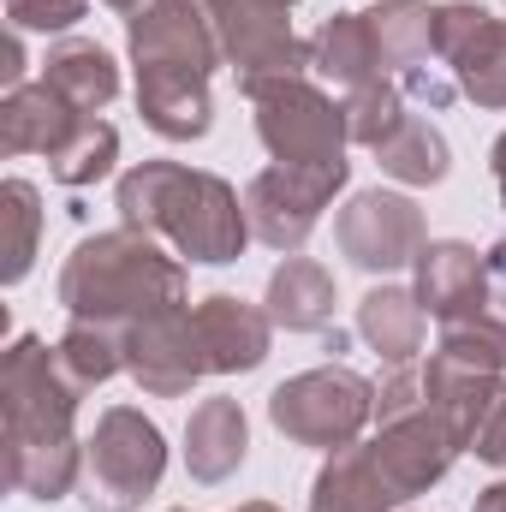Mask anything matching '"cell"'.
<instances>
[{
    "instance_id": "1",
    "label": "cell",
    "mask_w": 506,
    "mask_h": 512,
    "mask_svg": "<svg viewBox=\"0 0 506 512\" xmlns=\"http://www.w3.org/2000/svg\"><path fill=\"white\" fill-rule=\"evenodd\" d=\"M78 387L60 370V352L36 334H18L0 358V411H6V483L30 501H60L84 477V441L72 429Z\"/></svg>"
},
{
    "instance_id": "2",
    "label": "cell",
    "mask_w": 506,
    "mask_h": 512,
    "mask_svg": "<svg viewBox=\"0 0 506 512\" xmlns=\"http://www.w3.org/2000/svg\"><path fill=\"white\" fill-rule=\"evenodd\" d=\"M120 221L149 233V239H167L185 262H239L251 245V215H245V197L221 179V173H203V167H179V161H137L131 173H120Z\"/></svg>"
},
{
    "instance_id": "3",
    "label": "cell",
    "mask_w": 506,
    "mask_h": 512,
    "mask_svg": "<svg viewBox=\"0 0 506 512\" xmlns=\"http://www.w3.org/2000/svg\"><path fill=\"white\" fill-rule=\"evenodd\" d=\"M60 304L72 322H102L120 328L161 310L185 304V262L161 251V239L114 227V233H90L78 239L66 268H60Z\"/></svg>"
},
{
    "instance_id": "4",
    "label": "cell",
    "mask_w": 506,
    "mask_h": 512,
    "mask_svg": "<svg viewBox=\"0 0 506 512\" xmlns=\"http://www.w3.org/2000/svg\"><path fill=\"white\" fill-rule=\"evenodd\" d=\"M167 471V441L137 405H108L84 441V507L137 512Z\"/></svg>"
},
{
    "instance_id": "5",
    "label": "cell",
    "mask_w": 506,
    "mask_h": 512,
    "mask_svg": "<svg viewBox=\"0 0 506 512\" xmlns=\"http://www.w3.org/2000/svg\"><path fill=\"white\" fill-rule=\"evenodd\" d=\"M268 423L292 447L340 453L364 435V423H376V387L346 364H322V370H304L268 393Z\"/></svg>"
},
{
    "instance_id": "6",
    "label": "cell",
    "mask_w": 506,
    "mask_h": 512,
    "mask_svg": "<svg viewBox=\"0 0 506 512\" xmlns=\"http://www.w3.org/2000/svg\"><path fill=\"white\" fill-rule=\"evenodd\" d=\"M256 108V137L274 161L286 167H322V161H346V102H334L322 84L310 78H268L245 84Z\"/></svg>"
},
{
    "instance_id": "7",
    "label": "cell",
    "mask_w": 506,
    "mask_h": 512,
    "mask_svg": "<svg viewBox=\"0 0 506 512\" xmlns=\"http://www.w3.org/2000/svg\"><path fill=\"white\" fill-rule=\"evenodd\" d=\"M126 48L137 84H209V72L227 60L209 0H149L126 18Z\"/></svg>"
},
{
    "instance_id": "8",
    "label": "cell",
    "mask_w": 506,
    "mask_h": 512,
    "mask_svg": "<svg viewBox=\"0 0 506 512\" xmlns=\"http://www.w3.org/2000/svg\"><path fill=\"white\" fill-rule=\"evenodd\" d=\"M352 161H322V167H262L245 185V215H251V239H262L268 251L298 256L304 239L316 233L322 209L334 203V191H346Z\"/></svg>"
},
{
    "instance_id": "9",
    "label": "cell",
    "mask_w": 506,
    "mask_h": 512,
    "mask_svg": "<svg viewBox=\"0 0 506 512\" xmlns=\"http://www.w3.org/2000/svg\"><path fill=\"white\" fill-rule=\"evenodd\" d=\"M209 18H215L227 66L239 72V90L245 84H268V78H304L310 72V42L292 36L286 6H268V0H209Z\"/></svg>"
},
{
    "instance_id": "10",
    "label": "cell",
    "mask_w": 506,
    "mask_h": 512,
    "mask_svg": "<svg viewBox=\"0 0 506 512\" xmlns=\"http://www.w3.org/2000/svg\"><path fill=\"white\" fill-rule=\"evenodd\" d=\"M435 60L453 72V84L477 108H506V18L471 6V0H441L435 6Z\"/></svg>"
},
{
    "instance_id": "11",
    "label": "cell",
    "mask_w": 506,
    "mask_h": 512,
    "mask_svg": "<svg viewBox=\"0 0 506 512\" xmlns=\"http://www.w3.org/2000/svg\"><path fill=\"white\" fill-rule=\"evenodd\" d=\"M126 376L149 399H179L209 370V352H203V334H197V316L179 304V310H161V316H143L126 328Z\"/></svg>"
},
{
    "instance_id": "12",
    "label": "cell",
    "mask_w": 506,
    "mask_h": 512,
    "mask_svg": "<svg viewBox=\"0 0 506 512\" xmlns=\"http://www.w3.org/2000/svg\"><path fill=\"white\" fill-rule=\"evenodd\" d=\"M334 245L364 274H393L423 251V209L399 191H358L334 221Z\"/></svg>"
},
{
    "instance_id": "13",
    "label": "cell",
    "mask_w": 506,
    "mask_h": 512,
    "mask_svg": "<svg viewBox=\"0 0 506 512\" xmlns=\"http://www.w3.org/2000/svg\"><path fill=\"white\" fill-rule=\"evenodd\" d=\"M459 453H465V441H459V429H453L435 405H423V411H411V417H399V423H381L376 441H370V459L381 465L393 501H411V495L435 489V483L453 471Z\"/></svg>"
},
{
    "instance_id": "14",
    "label": "cell",
    "mask_w": 506,
    "mask_h": 512,
    "mask_svg": "<svg viewBox=\"0 0 506 512\" xmlns=\"http://www.w3.org/2000/svg\"><path fill=\"white\" fill-rule=\"evenodd\" d=\"M417 304H423V316H435L441 328L447 322H465V316H477L495 292H489V256H477L471 245H459V239H435V245H423L417 251Z\"/></svg>"
},
{
    "instance_id": "15",
    "label": "cell",
    "mask_w": 506,
    "mask_h": 512,
    "mask_svg": "<svg viewBox=\"0 0 506 512\" xmlns=\"http://www.w3.org/2000/svg\"><path fill=\"white\" fill-rule=\"evenodd\" d=\"M197 334H203V352H209V370L215 376H251L268 358V340H274V316L256 310L233 292H209L197 310Z\"/></svg>"
},
{
    "instance_id": "16",
    "label": "cell",
    "mask_w": 506,
    "mask_h": 512,
    "mask_svg": "<svg viewBox=\"0 0 506 512\" xmlns=\"http://www.w3.org/2000/svg\"><path fill=\"white\" fill-rule=\"evenodd\" d=\"M90 114H78L54 84H18L0 96V149L6 155H60Z\"/></svg>"
},
{
    "instance_id": "17",
    "label": "cell",
    "mask_w": 506,
    "mask_h": 512,
    "mask_svg": "<svg viewBox=\"0 0 506 512\" xmlns=\"http://www.w3.org/2000/svg\"><path fill=\"white\" fill-rule=\"evenodd\" d=\"M245 447H251V423H245V405L215 393L191 411L185 423V471L197 483H227L239 465H245Z\"/></svg>"
},
{
    "instance_id": "18",
    "label": "cell",
    "mask_w": 506,
    "mask_h": 512,
    "mask_svg": "<svg viewBox=\"0 0 506 512\" xmlns=\"http://www.w3.org/2000/svg\"><path fill=\"white\" fill-rule=\"evenodd\" d=\"M310 72H322L340 90H364V84L387 78L381 42H376V30H370V12H334V18H322V30L310 36Z\"/></svg>"
},
{
    "instance_id": "19",
    "label": "cell",
    "mask_w": 506,
    "mask_h": 512,
    "mask_svg": "<svg viewBox=\"0 0 506 512\" xmlns=\"http://www.w3.org/2000/svg\"><path fill=\"white\" fill-rule=\"evenodd\" d=\"M393 489L370 459V441H352L340 453H328V465L310 483V512H393Z\"/></svg>"
},
{
    "instance_id": "20",
    "label": "cell",
    "mask_w": 506,
    "mask_h": 512,
    "mask_svg": "<svg viewBox=\"0 0 506 512\" xmlns=\"http://www.w3.org/2000/svg\"><path fill=\"white\" fill-rule=\"evenodd\" d=\"M42 84H54L78 114H102L114 96H120V66L102 42H84V36H66L48 48L42 60Z\"/></svg>"
},
{
    "instance_id": "21",
    "label": "cell",
    "mask_w": 506,
    "mask_h": 512,
    "mask_svg": "<svg viewBox=\"0 0 506 512\" xmlns=\"http://www.w3.org/2000/svg\"><path fill=\"white\" fill-rule=\"evenodd\" d=\"M268 316L286 334H322L334 322V274L310 256H286L268 274Z\"/></svg>"
},
{
    "instance_id": "22",
    "label": "cell",
    "mask_w": 506,
    "mask_h": 512,
    "mask_svg": "<svg viewBox=\"0 0 506 512\" xmlns=\"http://www.w3.org/2000/svg\"><path fill=\"white\" fill-rule=\"evenodd\" d=\"M358 334L370 340V352H381L387 370L417 364L423 352V304L411 286H370L358 304Z\"/></svg>"
},
{
    "instance_id": "23",
    "label": "cell",
    "mask_w": 506,
    "mask_h": 512,
    "mask_svg": "<svg viewBox=\"0 0 506 512\" xmlns=\"http://www.w3.org/2000/svg\"><path fill=\"white\" fill-rule=\"evenodd\" d=\"M370 30L381 42V66L393 78H411L435 60V6L429 0H381L370 12Z\"/></svg>"
},
{
    "instance_id": "24",
    "label": "cell",
    "mask_w": 506,
    "mask_h": 512,
    "mask_svg": "<svg viewBox=\"0 0 506 512\" xmlns=\"http://www.w3.org/2000/svg\"><path fill=\"white\" fill-rule=\"evenodd\" d=\"M376 161H381V173H387V179H399V185H441V179H447V167H453L447 137L429 126V120H417V114H405V120H399V131L376 149Z\"/></svg>"
},
{
    "instance_id": "25",
    "label": "cell",
    "mask_w": 506,
    "mask_h": 512,
    "mask_svg": "<svg viewBox=\"0 0 506 512\" xmlns=\"http://www.w3.org/2000/svg\"><path fill=\"white\" fill-rule=\"evenodd\" d=\"M54 352H60V370L72 376L78 393H96L102 382H114L126 370V334L120 328H102V322H72L54 340Z\"/></svg>"
},
{
    "instance_id": "26",
    "label": "cell",
    "mask_w": 506,
    "mask_h": 512,
    "mask_svg": "<svg viewBox=\"0 0 506 512\" xmlns=\"http://www.w3.org/2000/svg\"><path fill=\"white\" fill-rule=\"evenodd\" d=\"M435 352H441V358H453V364H471V370L501 376V370H506V292H495L477 316L447 322Z\"/></svg>"
},
{
    "instance_id": "27",
    "label": "cell",
    "mask_w": 506,
    "mask_h": 512,
    "mask_svg": "<svg viewBox=\"0 0 506 512\" xmlns=\"http://www.w3.org/2000/svg\"><path fill=\"white\" fill-rule=\"evenodd\" d=\"M0 221H6V262H0V280L18 286L36 262V233H42V197L30 179H6L0 185Z\"/></svg>"
},
{
    "instance_id": "28",
    "label": "cell",
    "mask_w": 506,
    "mask_h": 512,
    "mask_svg": "<svg viewBox=\"0 0 506 512\" xmlns=\"http://www.w3.org/2000/svg\"><path fill=\"white\" fill-rule=\"evenodd\" d=\"M114 161H120V131L90 114V120L78 126V137H72L60 155H48V173H54L60 185H72V191H84V185L108 179V173H114Z\"/></svg>"
},
{
    "instance_id": "29",
    "label": "cell",
    "mask_w": 506,
    "mask_h": 512,
    "mask_svg": "<svg viewBox=\"0 0 506 512\" xmlns=\"http://www.w3.org/2000/svg\"><path fill=\"white\" fill-rule=\"evenodd\" d=\"M399 120H405V90L393 78H376L364 90H346V131H352V143L381 149L399 131Z\"/></svg>"
},
{
    "instance_id": "30",
    "label": "cell",
    "mask_w": 506,
    "mask_h": 512,
    "mask_svg": "<svg viewBox=\"0 0 506 512\" xmlns=\"http://www.w3.org/2000/svg\"><path fill=\"white\" fill-rule=\"evenodd\" d=\"M90 0H6L12 30H42V36H66L72 24H84Z\"/></svg>"
},
{
    "instance_id": "31",
    "label": "cell",
    "mask_w": 506,
    "mask_h": 512,
    "mask_svg": "<svg viewBox=\"0 0 506 512\" xmlns=\"http://www.w3.org/2000/svg\"><path fill=\"white\" fill-rule=\"evenodd\" d=\"M423 405H429V393H423V370H411V364L387 370V376L376 382V429L381 423L411 417V411H423Z\"/></svg>"
},
{
    "instance_id": "32",
    "label": "cell",
    "mask_w": 506,
    "mask_h": 512,
    "mask_svg": "<svg viewBox=\"0 0 506 512\" xmlns=\"http://www.w3.org/2000/svg\"><path fill=\"white\" fill-rule=\"evenodd\" d=\"M465 453H477L483 465H495V471H506V382L495 387L489 411L477 417V429H471V447H465Z\"/></svg>"
},
{
    "instance_id": "33",
    "label": "cell",
    "mask_w": 506,
    "mask_h": 512,
    "mask_svg": "<svg viewBox=\"0 0 506 512\" xmlns=\"http://www.w3.org/2000/svg\"><path fill=\"white\" fill-rule=\"evenodd\" d=\"M489 167H495V191H501V209H506V131L495 137V149H489Z\"/></svg>"
},
{
    "instance_id": "34",
    "label": "cell",
    "mask_w": 506,
    "mask_h": 512,
    "mask_svg": "<svg viewBox=\"0 0 506 512\" xmlns=\"http://www.w3.org/2000/svg\"><path fill=\"white\" fill-rule=\"evenodd\" d=\"M471 512H506V483H489L483 495H477V507Z\"/></svg>"
},
{
    "instance_id": "35",
    "label": "cell",
    "mask_w": 506,
    "mask_h": 512,
    "mask_svg": "<svg viewBox=\"0 0 506 512\" xmlns=\"http://www.w3.org/2000/svg\"><path fill=\"white\" fill-rule=\"evenodd\" d=\"M102 6H114V12H126V18H131V12H143L149 0H102Z\"/></svg>"
},
{
    "instance_id": "36",
    "label": "cell",
    "mask_w": 506,
    "mask_h": 512,
    "mask_svg": "<svg viewBox=\"0 0 506 512\" xmlns=\"http://www.w3.org/2000/svg\"><path fill=\"white\" fill-rule=\"evenodd\" d=\"M489 268H495V274H506V245H495V251H489Z\"/></svg>"
},
{
    "instance_id": "37",
    "label": "cell",
    "mask_w": 506,
    "mask_h": 512,
    "mask_svg": "<svg viewBox=\"0 0 506 512\" xmlns=\"http://www.w3.org/2000/svg\"><path fill=\"white\" fill-rule=\"evenodd\" d=\"M233 512H280V507H268V501H245V507H233Z\"/></svg>"
},
{
    "instance_id": "38",
    "label": "cell",
    "mask_w": 506,
    "mask_h": 512,
    "mask_svg": "<svg viewBox=\"0 0 506 512\" xmlns=\"http://www.w3.org/2000/svg\"><path fill=\"white\" fill-rule=\"evenodd\" d=\"M268 6H286V12H292V6H298V0H268Z\"/></svg>"
},
{
    "instance_id": "39",
    "label": "cell",
    "mask_w": 506,
    "mask_h": 512,
    "mask_svg": "<svg viewBox=\"0 0 506 512\" xmlns=\"http://www.w3.org/2000/svg\"><path fill=\"white\" fill-rule=\"evenodd\" d=\"M173 512H191V507H173Z\"/></svg>"
}]
</instances>
